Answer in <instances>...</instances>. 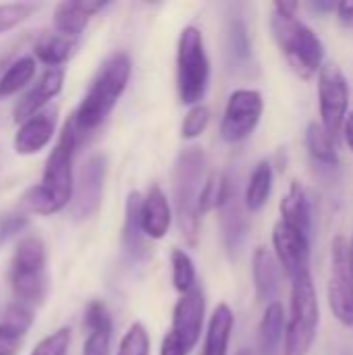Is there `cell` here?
I'll use <instances>...</instances> for the list:
<instances>
[{
  "mask_svg": "<svg viewBox=\"0 0 353 355\" xmlns=\"http://www.w3.org/2000/svg\"><path fill=\"white\" fill-rule=\"evenodd\" d=\"M81 141V133L77 131L73 119L67 121L56 146L48 154L42 181L29 187L23 196V206L40 216H52L62 212L73 198V160L77 146Z\"/></svg>",
  "mask_w": 353,
  "mask_h": 355,
  "instance_id": "obj_1",
  "label": "cell"
},
{
  "mask_svg": "<svg viewBox=\"0 0 353 355\" xmlns=\"http://www.w3.org/2000/svg\"><path fill=\"white\" fill-rule=\"evenodd\" d=\"M129 77L131 58L127 52L117 50L102 60V64L98 67L96 75L89 81L85 96L81 98L73 114V123L81 135L98 129L110 116V112L114 110V106L119 104L127 89Z\"/></svg>",
  "mask_w": 353,
  "mask_h": 355,
  "instance_id": "obj_2",
  "label": "cell"
},
{
  "mask_svg": "<svg viewBox=\"0 0 353 355\" xmlns=\"http://www.w3.org/2000/svg\"><path fill=\"white\" fill-rule=\"evenodd\" d=\"M206 183V154L202 148L193 146L179 154L175 164L173 177V191H175V210L177 223L183 237L189 245L198 243L200 235V196Z\"/></svg>",
  "mask_w": 353,
  "mask_h": 355,
  "instance_id": "obj_3",
  "label": "cell"
},
{
  "mask_svg": "<svg viewBox=\"0 0 353 355\" xmlns=\"http://www.w3.org/2000/svg\"><path fill=\"white\" fill-rule=\"evenodd\" d=\"M270 29L287 64L300 79H310L325 62V46L298 15H281L273 10Z\"/></svg>",
  "mask_w": 353,
  "mask_h": 355,
  "instance_id": "obj_4",
  "label": "cell"
},
{
  "mask_svg": "<svg viewBox=\"0 0 353 355\" xmlns=\"http://www.w3.org/2000/svg\"><path fill=\"white\" fill-rule=\"evenodd\" d=\"M10 289L17 304L42 306L48 295L46 245L40 237H23L10 260Z\"/></svg>",
  "mask_w": 353,
  "mask_h": 355,
  "instance_id": "obj_5",
  "label": "cell"
},
{
  "mask_svg": "<svg viewBox=\"0 0 353 355\" xmlns=\"http://www.w3.org/2000/svg\"><path fill=\"white\" fill-rule=\"evenodd\" d=\"M320 306L312 275L306 272L291 281V314L285 329V354L308 355L318 333Z\"/></svg>",
  "mask_w": 353,
  "mask_h": 355,
  "instance_id": "obj_6",
  "label": "cell"
},
{
  "mask_svg": "<svg viewBox=\"0 0 353 355\" xmlns=\"http://www.w3.org/2000/svg\"><path fill=\"white\" fill-rule=\"evenodd\" d=\"M210 83V58L204 35L198 27L187 25L177 44V92L187 106L202 104Z\"/></svg>",
  "mask_w": 353,
  "mask_h": 355,
  "instance_id": "obj_7",
  "label": "cell"
},
{
  "mask_svg": "<svg viewBox=\"0 0 353 355\" xmlns=\"http://www.w3.org/2000/svg\"><path fill=\"white\" fill-rule=\"evenodd\" d=\"M318 108L322 129L331 137H337L350 108V85L345 73L333 60L322 62L318 69Z\"/></svg>",
  "mask_w": 353,
  "mask_h": 355,
  "instance_id": "obj_8",
  "label": "cell"
},
{
  "mask_svg": "<svg viewBox=\"0 0 353 355\" xmlns=\"http://www.w3.org/2000/svg\"><path fill=\"white\" fill-rule=\"evenodd\" d=\"M329 306L339 324L353 327V260L350 243L343 235L331 241V277H329Z\"/></svg>",
  "mask_w": 353,
  "mask_h": 355,
  "instance_id": "obj_9",
  "label": "cell"
},
{
  "mask_svg": "<svg viewBox=\"0 0 353 355\" xmlns=\"http://www.w3.org/2000/svg\"><path fill=\"white\" fill-rule=\"evenodd\" d=\"M264 112V98L258 89L239 87L235 89L225 106L221 121V137L229 144L248 139L260 125Z\"/></svg>",
  "mask_w": 353,
  "mask_h": 355,
  "instance_id": "obj_10",
  "label": "cell"
},
{
  "mask_svg": "<svg viewBox=\"0 0 353 355\" xmlns=\"http://www.w3.org/2000/svg\"><path fill=\"white\" fill-rule=\"evenodd\" d=\"M104 177H106V158L102 154L89 156L73 185V198H71V214L77 220L92 218L100 204H102V191H104Z\"/></svg>",
  "mask_w": 353,
  "mask_h": 355,
  "instance_id": "obj_11",
  "label": "cell"
},
{
  "mask_svg": "<svg viewBox=\"0 0 353 355\" xmlns=\"http://www.w3.org/2000/svg\"><path fill=\"white\" fill-rule=\"evenodd\" d=\"M204 312H206V300H204V291L198 285L191 291L183 293L175 306L173 327L166 333V337H171L187 355L191 354V349L198 345L202 337Z\"/></svg>",
  "mask_w": 353,
  "mask_h": 355,
  "instance_id": "obj_12",
  "label": "cell"
},
{
  "mask_svg": "<svg viewBox=\"0 0 353 355\" xmlns=\"http://www.w3.org/2000/svg\"><path fill=\"white\" fill-rule=\"evenodd\" d=\"M273 248L277 254L279 266L285 268L287 277L293 281L310 272V237L298 229L279 220L273 227Z\"/></svg>",
  "mask_w": 353,
  "mask_h": 355,
  "instance_id": "obj_13",
  "label": "cell"
},
{
  "mask_svg": "<svg viewBox=\"0 0 353 355\" xmlns=\"http://www.w3.org/2000/svg\"><path fill=\"white\" fill-rule=\"evenodd\" d=\"M58 123V108L46 106L44 110L35 112L27 121H23L15 133L12 148L19 156H33L42 152L54 137Z\"/></svg>",
  "mask_w": 353,
  "mask_h": 355,
  "instance_id": "obj_14",
  "label": "cell"
},
{
  "mask_svg": "<svg viewBox=\"0 0 353 355\" xmlns=\"http://www.w3.org/2000/svg\"><path fill=\"white\" fill-rule=\"evenodd\" d=\"M62 83H64V69L62 67H50V69H46L40 75V79L29 87V92L23 94L19 98V102L15 104V110H12L15 121L17 123H23L29 116H33L35 112L44 110L48 106V102H52L60 94Z\"/></svg>",
  "mask_w": 353,
  "mask_h": 355,
  "instance_id": "obj_15",
  "label": "cell"
},
{
  "mask_svg": "<svg viewBox=\"0 0 353 355\" xmlns=\"http://www.w3.org/2000/svg\"><path fill=\"white\" fill-rule=\"evenodd\" d=\"M139 220H141L144 237L154 239V241H160L166 237L171 223H173V212H171L166 193L158 185H152L146 198H141Z\"/></svg>",
  "mask_w": 353,
  "mask_h": 355,
  "instance_id": "obj_16",
  "label": "cell"
},
{
  "mask_svg": "<svg viewBox=\"0 0 353 355\" xmlns=\"http://www.w3.org/2000/svg\"><path fill=\"white\" fill-rule=\"evenodd\" d=\"M106 2L102 0H67L54 8V31L71 40H79L85 31L89 19L102 10Z\"/></svg>",
  "mask_w": 353,
  "mask_h": 355,
  "instance_id": "obj_17",
  "label": "cell"
},
{
  "mask_svg": "<svg viewBox=\"0 0 353 355\" xmlns=\"http://www.w3.org/2000/svg\"><path fill=\"white\" fill-rule=\"evenodd\" d=\"M218 210H221V227H223L225 248L235 258L248 237V218H246L243 206L239 202L237 187L233 183H231V189L225 196L223 204L218 206Z\"/></svg>",
  "mask_w": 353,
  "mask_h": 355,
  "instance_id": "obj_18",
  "label": "cell"
},
{
  "mask_svg": "<svg viewBox=\"0 0 353 355\" xmlns=\"http://www.w3.org/2000/svg\"><path fill=\"white\" fill-rule=\"evenodd\" d=\"M33 324V308L10 304L0 320V355H17L23 337Z\"/></svg>",
  "mask_w": 353,
  "mask_h": 355,
  "instance_id": "obj_19",
  "label": "cell"
},
{
  "mask_svg": "<svg viewBox=\"0 0 353 355\" xmlns=\"http://www.w3.org/2000/svg\"><path fill=\"white\" fill-rule=\"evenodd\" d=\"M252 277L256 297L262 304L277 302L279 293V262L268 248H258L252 258Z\"/></svg>",
  "mask_w": 353,
  "mask_h": 355,
  "instance_id": "obj_20",
  "label": "cell"
},
{
  "mask_svg": "<svg viewBox=\"0 0 353 355\" xmlns=\"http://www.w3.org/2000/svg\"><path fill=\"white\" fill-rule=\"evenodd\" d=\"M281 220L310 237V231H312V204H310L306 187L300 181H291L287 193L281 200Z\"/></svg>",
  "mask_w": 353,
  "mask_h": 355,
  "instance_id": "obj_21",
  "label": "cell"
},
{
  "mask_svg": "<svg viewBox=\"0 0 353 355\" xmlns=\"http://www.w3.org/2000/svg\"><path fill=\"white\" fill-rule=\"evenodd\" d=\"M233 327H235L233 310L227 304H218L210 316V322H208L204 354L202 355H227Z\"/></svg>",
  "mask_w": 353,
  "mask_h": 355,
  "instance_id": "obj_22",
  "label": "cell"
},
{
  "mask_svg": "<svg viewBox=\"0 0 353 355\" xmlns=\"http://www.w3.org/2000/svg\"><path fill=\"white\" fill-rule=\"evenodd\" d=\"M285 331V310L281 302H270L264 310L258 327V352L260 355H275Z\"/></svg>",
  "mask_w": 353,
  "mask_h": 355,
  "instance_id": "obj_23",
  "label": "cell"
},
{
  "mask_svg": "<svg viewBox=\"0 0 353 355\" xmlns=\"http://www.w3.org/2000/svg\"><path fill=\"white\" fill-rule=\"evenodd\" d=\"M273 191V166L268 160H262L256 164V168L250 175L246 193H243V206L248 212H258L266 206Z\"/></svg>",
  "mask_w": 353,
  "mask_h": 355,
  "instance_id": "obj_24",
  "label": "cell"
},
{
  "mask_svg": "<svg viewBox=\"0 0 353 355\" xmlns=\"http://www.w3.org/2000/svg\"><path fill=\"white\" fill-rule=\"evenodd\" d=\"M77 46V40H71L67 35H60L56 31H50V33H44L35 48H33V58L48 64L50 67H60L73 52V48Z\"/></svg>",
  "mask_w": 353,
  "mask_h": 355,
  "instance_id": "obj_25",
  "label": "cell"
},
{
  "mask_svg": "<svg viewBox=\"0 0 353 355\" xmlns=\"http://www.w3.org/2000/svg\"><path fill=\"white\" fill-rule=\"evenodd\" d=\"M139 208H141V196L137 191H131L127 198L125 208V227H123V245L131 256H137L144 252V231L139 220Z\"/></svg>",
  "mask_w": 353,
  "mask_h": 355,
  "instance_id": "obj_26",
  "label": "cell"
},
{
  "mask_svg": "<svg viewBox=\"0 0 353 355\" xmlns=\"http://www.w3.org/2000/svg\"><path fill=\"white\" fill-rule=\"evenodd\" d=\"M306 146L310 156L322 166H339V156L333 137L322 129L320 123H310L306 131Z\"/></svg>",
  "mask_w": 353,
  "mask_h": 355,
  "instance_id": "obj_27",
  "label": "cell"
},
{
  "mask_svg": "<svg viewBox=\"0 0 353 355\" xmlns=\"http://www.w3.org/2000/svg\"><path fill=\"white\" fill-rule=\"evenodd\" d=\"M35 67L37 60L33 56H21L10 62L4 75L0 77V98L15 96L19 89H23L35 77Z\"/></svg>",
  "mask_w": 353,
  "mask_h": 355,
  "instance_id": "obj_28",
  "label": "cell"
},
{
  "mask_svg": "<svg viewBox=\"0 0 353 355\" xmlns=\"http://www.w3.org/2000/svg\"><path fill=\"white\" fill-rule=\"evenodd\" d=\"M171 268H173V285L181 295L196 287V266L187 252L175 248L171 252Z\"/></svg>",
  "mask_w": 353,
  "mask_h": 355,
  "instance_id": "obj_29",
  "label": "cell"
},
{
  "mask_svg": "<svg viewBox=\"0 0 353 355\" xmlns=\"http://www.w3.org/2000/svg\"><path fill=\"white\" fill-rule=\"evenodd\" d=\"M117 355H150V335L141 322H133L123 335Z\"/></svg>",
  "mask_w": 353,
  "mask_h": 355,
  "instance_id": "obj_30",
  "label": "cell"
},
{
  "mask_svg": "<svg viewBox=\"0 0 353 355\" xmlns=\"http://www.w3.org/2000/svg\"><path fill=\"white\" fill-rule=\"evenodd\" d=\"M71 347V331L67 327L44 337L29 355H67Z\"/></svg>",
  "mask_w": 353,
  "mask_h": 355,
  "instance_id": "obj_31",
  "label": "cell"
},
{
  "mask_svg": "<svg viewBox=\"0 0 353 355\" xmlns=\"http://www.w3.org/2000/svg\"><path fill=\"white\" fill-rule=\"evenodd\" d=\"M33 10H35V6L27 4V2L0 4V33H6V31L15 29L17 25H21Z\"/></svg>",
  "mask_w": 353,
  "mask_h": 355,
  "instance_id": "obj_32",
  "label": "cell"
},
{
  "mask_svg": "<svg viewBox=\"0 0 353 355\" xmlns=\"http://www.w3.org/2000/svg\"><path fill=\"white\" fill-rule=\"evenodd\" d=\"M229 50H231L233 58H237V60H248L252 56L248 27L239 19L231 21V25H229Z\"/></svg>",
  "mask_w": 353,
  "mask_h": 355,
  "instance_id": "obj_33",
  "label": "cell"
},
{
  "mask_svg": "<svg viewBox=\"0 0 353 355\" xmlns=\"http://www.w3.org/2000/svg\"><path fill=\"white\" fill-rule=\"evenodd\" d=\"M208 123H210V110L204 104H196L185 114L181 133H183L185 139H196V137H200L206 131Z\"/></svg>",
  "mask_w": 353,
  "mask_h": 355,
  "instance_id": "obj_34",
  "label": "cell"
},
{
  "mask_svg": "<svg viewBox=\"0 0 353 355\" xmlns=\"http://www.w3.org/2000/svg\"><path fill=\"white\" fill-rule=\"evenodd\" d=\"M110 337H112V329H92L83 343V355H108Z\"/></svg>",
  "mask_w": 353,
  "mask_h": 355,
  "instance_id": "obj_35",
  "label": "cell"
},
{
  "mask_svg": "<svg viewBox=\"0 0 353 355\" xmlns=\"http://www.w3.org/2000/svg\"><path fill=\"white\" fill-rule=\"evenodd\" d=\"M85 327L92 329H112V318L102 302H92L85 310Z\"/></svg>",
  "mask_w": 353,
  "mask_h": 355,
  "instance_id": "obj_36",
  "label": "cell"
},
{
  "mask_svg": "<svg viewBox=\"0 0 353 355\" xmlns=\"http://www.w3.org/2000/svg\"><path fill=\"white\" fill-rule=\"evenodd\" d=\"M335 12H337L339 25H343L347 29H353V0H341V2H337Z\"/></svg>",
  "mask_w": 353,
  "mask_h": 355,
  "instance_id": "obj_37",
  "label": "cell"
},
{
  "mask_svg": "<svg viewBox=\"0 0 353 355\" xmlns=\"http://www.w3.org/2000/svg\"><path fill=\"white\" fill-rule=\"evenodd\" d=\"M335 6H337V2H333V0H314V2H310V8L318 10V12H331V10H335Z\"/></svg>",
  "mask_w": 353,
  "mask_h": 355,
  "instance_id": "obj_38",
  "label": "cell"
},
{
  "mask_svg": "<svg viewBox=\"0 0 353 355\" xmlns=\"http://www.w3.org/2000/svg\"><path fill=\"white\" fill-rule=\"evenodd\" d=\"M343 133H345V141L350 146V150L353 152V110L345 116V123H343Z\"/></svg>",
  "mask_w": 353,
  "mask_h": 355,
  "instance_id": "obj_39",
  "label": "cell"
},
{
  "mask_svg": "<svg viewBox=\"0 0 353 355\" xmlns=\"http://www.w3.org/2000/svg\"><path fill=\"white\" fill-rule=\"evenodd\" d=\"M237 355H256V354H254L252 349H248V347H243V349H239V352H237Z\"/></svg>",
  "mask_w": 353,
  "mask_h": 355,
  "instance_id": "obj_40",
  "label": "cell"
},
{
  "mask_svg": "<svg viewBox=\"0 0 353 355\" xmlns=\"http://www.w3.org/2000/svg\"><path fill=\"white\" fill-rule=\"evenodd\" d=\"M350 254H352V260H353V237H352V243H350Z\"/></svg>",
  "mask_w": 353,
  "mask_h": 355,
  "instance_id": "obj_41",
  "label": "cell"
}]
</instances>
